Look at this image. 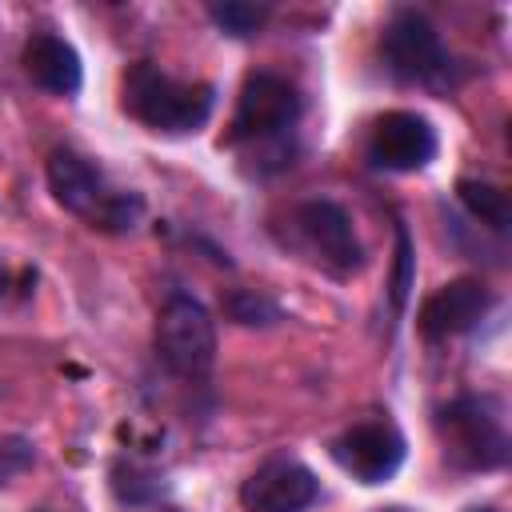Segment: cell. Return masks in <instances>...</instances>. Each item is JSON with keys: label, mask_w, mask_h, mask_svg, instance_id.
Instances as JSON below:
<instances>
[{"label": "cell", "mask_w": 512, "mask_h": 512, "mask_svg": "<svg viewBox=\"0 0 512 512\" xmlns=\"http://www.w3.org/2000/svg\"><path fill=\"white\" fill-rule=\"evenodd\" d=\"M48 188L60 208H68L100 232H128L144 216V200L136 192L108 188L100 168H92V160H84L72 148H56L48 156Z\"/></svg>", "instance_id": "6da1fadb"}, {"label": "cell", "mask_w": 512, "mask_h": 512, "mask_svg": "<svg viewBox=\"0 0 512 512\" xmlns=\"http://www.w3.org/2000/svg\"><path fill=\"white\" fill-rule=\"evenodd\" d=\"M212 104V84H184L148 60L124 72V112L152 132H196L212 116Z\"/></svg>", "instance_id": "7a4b0ae2"}, {"label": "cell", "mask_w": 512, "mask_h": 512, "mask_svg": "<svg viewBox=\"0 0 512 512\" xmlns=\"http://www.w3.org/2000/svg\"><path fill=\"white\" fill-rule=\"evenodd\" d=\"M436 436L452 468L492 472L508 460V432H504L496 400L488 396H460L444 404L436 412Z\"/></svg>", "instance_id": "3957f363"}, {"label": "cell", "mask_w": 512, "mask_h": 512, "mask_svg": "<svg viewBox=\"0 0 512 512\" xmlns=\"http://www.w3.org/2000/svg\"><path fill=\"white\" fill-rule=\"evenodd\" d=\"M300 120V92L288 76H276V72H252L244 84H240V96H236V112H232V124L224 132V144L228 148H240V144H280Z\"/></svg>", "instance_id": "277c9868"}, {"label": "cell", "mask_w": 512, "mask_h": 512, "mask_svg": "<svg viewBox=\"0 0 512 512\" xmlns=\"http://www.w3.org/2000/svg\"><path fill=\"white\" fill-rule=\"evenodd\" d=\"M152 344H156V356L164 360V368L184 380H204L216 364V324H212L208 308L192 296H172L156 312Z\"/></svg>", "instance_id": "5b68a950"}, {"label": "cell", "mask_w": 512, "mask_h": 512, "mask_svg": "<svg viewBox=\"0 0 512 512\" xmlns=\"http://www.w3.org/2000/svg\"><path fill=\"white\" fill-rule=\"evenodd\" d=\"M384 68L404 84H436L448 68V52L440 44V32L428 24V16L400 8L380 36Z\"/></svg>", "instance_id": "8992f818"}, {"label": "cell", "mask_w": 512, "mask_h": 512, "mask_svg": "<svg viewBox=\"0 0 512 512\" xmlns=\"http://www.w3.org/2000/svg\"><path fill=\"white\" fill-rule=\"evenodd\" d=\"M292 228H296L304 252L332 276H352L364 268V248L352 232L348 212L336 200H304L292 212Z\"/></svg>", "instance_id": "52a82bcc"}, {"label": "cell", "mask_w": 512, "mask_h": 512, "mask_svg": "<svg viewBox=\"0 0 512 512\" xmlns=\"http://www.w3.org/2000/svg\"><path fill=\"white\" fill-rule=\"evenodd\" d=\"M408 444L388 420H360L332 440V460L360 484H384L400 472Z\"/></svg>", "instance_id": "ba28073f"}, {"label": "cell", "mask_w": 512, "mask_h": 512, "mask_svg": "<svg viewBox=\"0 0 512 512\" xmlns=\"http://www.w3.org/2000/svg\"><path fill=\"white\" fill-rule=\"evenodd\" d=\"M440 140H436V128L420 116V112H384L376 116L372 132H368V160L384 172H420L432 164Z\"/></svg>", "instance_id": "9c48e42d"}, {"label": "cell", "mask_w": 512, "mask_h": 512, "mask_svg": "<svg viewBox=\"0 0 512 512\" xmlns=\"http://www.w3.org/2000/svg\"><path fill=\"white\" fill-rule=\"evenodd\" d=\"M316 496H320V480L312 476V468H304L292 456L264 460L240 484L244 512H304Z\"/></svg>", "instance_id": "30bf717a"}, {"label": "cell", "mask_w": 512, "mask_h": 512, "mask_svg": "<svg viewBox=\"0 0 512 512\" xmlns=\"http://www.w3.org/2000/svg\"><path fill=\"white\" fill-rule=\"evenodd\" d=\"M492 308V292L480 280H452L436 288L416 316V328L424 340H448L460 332H472Z\"/></svg>", "instance_id": "8fae6325"}, {"label": "cell", "mask_w": 512, "mask_h": 512, "mask_svg": "<svg viewBox=\"0 0 512 512\" xmlns=\"http://www.w3.org/2000/svg\"><path fill=\"white\" fill-rule=\"evenodd\" d=\"M20 60H24L28 80L36 88L52 92V96H76L80 84H84L80 52L64 36H56V32H32Z\"/></svg>", "instance_id": "7c38bea8"}, {"label": "cell", "mask_w": 512, "mask_h": 512, "mask_svg": "<svg viewBox=\"0 0 512 512\" xmlns=\"http://www.w3.org/2000/svg\"><path fill=\"white\" fill-rule=\"evenodd\" d=\"M456 196H460V204H464L480 224H488L492 232H504V228L512 224L508 192H500L496 184H488V180H460V184H456Z\"/></svg>", "instance_id": "4fadbf2b"}, {"label": "cell", "mask_w": 512, "mask_h": 512, "mask_svg": "<svg viewBox=\"0 0 512 512\" xmlns=\"http://www.w3.org/2000/svg\"><path fill=\"white\" fill-rule=\"evenodd\" d=\"M224 316L244 324V328H268V324H280L284 312L276 300H268L264 292H252V288H236L224 296Z\"/></svg>", "instance_id": "5bb4252c"}, {"label": "cell", "mask_w": 512, "mask_h": 512, "mask_svg": "<svg viewBox=\"0 0 512 512\" xmlns=\"http://www.w3.org/2000/svg\"><path fill=\"white\" fill-rule=\"evenodd\" d=\"M208 16H212V24H216L224 36L244 40V36H256V32L264 28L268 8H264V4H244V0H224V4H212Z\"/></svg>", "instance_id": "9a60e30c"}, {"label": "cell", "mask_w": 512, "mask_h": 512, "mask_svg": "<svg viewBox=\"0 0 512 512\" xmlns=\"http://www.w3.org/2000/svg\"><path fill=\"white\" fill-rule=\"evenodd\" d=\"M112 488L128 504H148V500H156L164 492V480L156 472H144V468H132V464H116L112 468Z\"/></svg>", "instance_id": "2e32d148"}, {"label": "cell", "mask_w": 512, "mask_h": 512, "mask_svg": "<svg viewBox=\"0 0 512 512\" xmlns=\"http://www.w3.org/2000/svg\"><path fill=\"white\" fill-rule=\"evenodd\" d=\"M408 288H412V240H408L404 228H396V276H392V304H396V312L404 308Z\"/></svg>", "instance_id": "e0dca14e"}, {"label": "cell", "mask_w": 512, "mask_h": 512, "mask_svg": "<svg viewBox=\"0 0 512 512\" xmlns=\"http://www.w3.org/2000/svg\"><path fill=\"white\" fill-rule=\"evenodd\" d=\"M28 464H32L28 440H20V436L0 440V476H12V472H20V468H28Z\"/></svg>", "instance_id": "ac0fdd59"}, {"label": "cell", "mask_w": 512, "mask_h": 512, "mask_svg": "<svg viewBox=\"0 0 512 512\" xmlns=\"http://www.w3.org/2000/svg\"><path fill=\"white\" fill-rule=\"evenodd\" d=\"M4 288H8V268L0 264V296H4Z\"/></svg>", "instance_id": "d6986e66"}, {"label": "cell", "mask_w": 512, "mask_h": 512, "mask_svg": "<svg viewBox=\"0 0 512 512\" xmlns=\"http://www.w3.org/2000/svg\"><path fill=\"white\" fill-rule=\"evenodd\" d=\"M468 512H496V508H468Z\"/></svg>", "instance_id": "ffe728a7"}, {"label": "cell", "mask_w": 512, "mask_h": 512, "mask_svg": "<svg viewBox=\"0 0 512 512\" xmlns=\"http://www.w3.org/2000/svg\"><path fill=\"white\" fill-rule=\"evenodd\" d=\"M160 512H180V508H160Z\"/></svg>", "instance_id": "44dd1931"}]
</instances>
